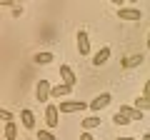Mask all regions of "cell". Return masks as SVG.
<instances>
[{
    "label": "cell",
    "mask_w": 150,
    "mask_h": 140,
    "mask_svg": "<svg viewBox=\"0 0 150 140\" xmlns=\"http://www.w3.org/2000/svg\"><path fill=\"white\" fill-rule=\"evenodd\" d=\"M60 78H63V83H68V85H73V88H75V83H78L75 70L68 68V65H60Z\"/></svg>",
    "instance_id": "obj_9"
},
{
    "label": "cell",
    "mask_w": 150,
    "mask_h": 140,
    "mask_svg": "<svg viewBox=\"0 0 150 140\" xmlns=\"http://www.w3.org/2000/svg\"><path fill=\"white\" fill-rule=\"evenodd\" d=\"M35 138L38 140H55V135L50 133L48 128H43V130H38V133H35Z\"/></svg>",
    "instance_id": "obj_18"
},
{
    "label": "cell",
    "mask_w": 150,
    "mask_h": 140,
    "mask_svg": "<svg viewBox=\"0 0 150 140\" xmlns=\"http://www.w3.org/2000/svg\"><path fill=\"white\" fill-rule=\"evenodd\" d=\"M20 123H23V128H25V130H35V113L25 108L20 113Z\"/></svg>",
    "instance_id": "obj_8"
},
{
    "label": "cell",
    "mask_w": 150,
    "mask_h": 140,
    "mask_svg": "<svg viewBox=\"0 0 150 140\" xmlns=\"http://www.w3.org/2000/svg\"><path fill=\"white\" fill-rule=\"evenodd\" d=\"M75 40H78V50H80V55H90V38H88L85 30H78Z\"/></svg>",
    "instance_id": "obj_5"
},
{
    "label": "cell",
    "mask_w": 150,
    "mask_h": 140,
    "mask_svg": "<svg viewBox=\"0 0 150 140\" xmlns=\"http://www.w3.org/2000/svg\"><path fill=\"white\" fill-rule=\"evenodd\" d=\"M118 18H120V20H133V23H138L140 18H143V13H140L138 8H118Z\"/></svg>",
    "instance_id": "obj_4"
},
{
    "label": "cell",
    "mask_w": 150,
    "mask_h": 140,
    "mask_svg": "<svg viewBox=\"0 0 150 140\" xmlns=\"http://www.w3.org/2000/svg\"><path fill=\"white\" fill-rule=\"evenodd\" d=\"M120 113L128 115L133 123H140V120H143V110H138L135 105H123V108H120Z\"/></svg>",
    "instance_id": "obj_7"
},
{
    "label": "cell",
    "mask_w": 150,
    "mask_h": 140,
    "mask_svg": "<svg viewBox=\"0 0 150 140\" xmlns=\"http://www.w3.org/2000/svg\"><path fill=\"white\" fill-rule=\"evenodd\" d=\"M0 118L5 120V123H10V120H13V115H10V113H8V110H3V113H0Z\"/></svg>",
    "instance_id": "obj_19"
},
{
    "label": "cell",
    "mask_w": 150,
    "mask_h": 140,
    "mask_svg": "<svg viewBox=\"0 0 150 140\" xmlns=\"http://www.w3.org/2000/svg\"><path fill=\"white\" fill-rule=\"evenodd\" d=\"M135 108L138 110H150V98H145V95L135 98Z\"/></svg>",
    "instance_id": "obj_15"
},
{
    "label": "cell",
    "mask_w": 150,
    "mask_h": 140,
    "mask_svg": "<svg viewBox=\"0 0 150 140\" xmlns=\"http://www.w3.org/2000/svg\"><path fill=\"white\" fill-rule=\"evenodd\" d=\"M50 63H55L53 53H35V65H50Z\"/></svg>",
    "instance_id": "obj_12"
},
{
    "label": "cell",
    "mask_w": 150,
    "mask_h": 140,
    "mask_svg": "<svg viewBox=\"0 0 150 140\" xmlns=\"http://www.w3.org/2000/svg\"><path fill=\"white\" fill-rule=\"evenodd\" d=\"M80 125H83V130H93V128H98V125H100V118H98V113H93L90 118H85Z\"/></svg>",
    "instance_id": "obj_13"
},
{
    "label": "cell",
    "mask_w": 150,
    "mask_h": 140,
    "mask_svg": "<svg viewBox=\"0 0 150 140\" xmlns=\"http://www.w3.org/2000/svg\"><path fill=\"white\" fill-rule=\"evenodd\" d=\"M148 48H150V33H148Z\"/></svg>",
    "instance_id": "obj_26"
},
{
    "label": "cell",
    "mask_w": 150,
    "mask_h": 140,
    "mask_svg": "<svg viewBox=\"0 0 150 140\" xmlns=\"http://www.w3.org/2000/svg\"><path fill=\"white\" fill-rule=\"evenodd\" d=\"M143 140H150V133H145V135H143Z\"/></svg>",
    "instance_id": "obj_24"
},
{
    "label": "cell",
    "mask_w": 150,
    "mask_h": 140,
    "mask_svg": "<svg viewBox=\"0 0 150 140\" xmlns=\"http://www.w3.org/2000/svg\"><path fill=\"white\" fill-rule=\"evenodd\" d=\"M70 90H73V85H68V83L53 85V93H50V98H65V95H70Z\"/></svg>",
    "instance_id": "obj_11"
},
{
    "label": "cell",
    "mask_w": 150,
    "mask_h": 140,
    "mask_svg": "<svg viewBox=\"0 0 150 140\" xmlns=\"http://www.w3.org/2000/svg\"><path fill=\"white\" fill-rule=\"evenodd\" d=\"M125 3H138V0H125Z\"/></svg>",
    "instance_id": "obj_27"
},
{
    "label": "cell",
    "mask_w": 150,
    "mask_h": 140,
    "mask_svg": "<svg viewBox=\"0 0 150 140\" xmlns=\"http://www.w3.org/2000/svg\"><path fill=\"white\" fill-rule=\"evenodd\" d=\"M140 63H143V58H140V55H135V58H125V60H123L125 68H138Z\"/></svg>",
    "instance_id": "obj_17"
},
{
    "label": "cell",
    "mask_w": 150,
    "mask_h": 140,
    "mask_svg": "<svg viewBox=\"0 0 150 140\" xmlns=\"http://www.w3.org/2000/svg\"><path fill=\"white\" fill-rule=\"evenodd\" d=\"M58 120H60V108L50 103L48 108H45V125H48V130L58 128Z\"/></svg>",
    "instance_id": "obj_1"
},
{
    "label": "cell",
    "mask_w": 150,
    "mask_h": 140,
    "mask_svg": "<svg viewBox=\"0 0 150 140\" xmlns=\"http://www.w3.org/2000/svg\"><path fill=\"white\" fill-rule=\"evenodd\" d=\"M28 140H38V138H28Z\"/></svg>",
    "instance_id": "obj_28"
},
{
    "label": "cell",
    "mask_w": 150,
    "mask_h": 140,
    "mask_svg": "<svg viewBox=\"0 0 150 140\" xmlns=\"http://www.w3.org/2000/svg\"><path fill=\"white\" fill-rule=\"evenodd\" d=\"M50 93H53V85H50L48 80H38L35 83V98H38V103H48Z\"/></svg>",
    "instance_id": "obj_2"
},
{
    "label": "cell",
    "mask_w": 150,
    "mask_h": 140,
    "mask_svg": "<svg viewBox=\"0 0 150 140\" xmlns=\"http://www.w3.org/2000/svg\"><path fill=\"white\" fill-rule=\"evenodd\" d=\"M80 140H95V138H93V135H90V130H83V135H80Z\"/></svg>",
    "instance_id": "obj_20"
},
{
    "label": "cell",
    "mask_w": 150,
    "mask_h": 140,
    "mask_svg": "<svg viewBox=\"0 0 150 140\" xmlns=\"http://www.w3.org/2000/svg\"><path fill=\"white\" fill-rule=\"evenodd\" d=\"M112 123H115V125H130V123H133V120H130L128 115L118 113V115H112Z\"/></svg>",
    "instance_id": "obj_16"
},
{
    "label": "cell",
    "mask_w": 150,
    "mask_h": 140,
    "mask_svg": "<svg viewBox=\"0 0 150 140\" xmlns=\"http://www.w3.org/2000/svg\"><path fill=\"white\" fill-rule=\"evenodd\" d=\"M143 95H145V98H150V80L143 85Z\"/></svg>",
    "instance_id": "obj_21"
},
{
    "label": "cell",
    "mask_w": 150,
    "mask_h": 140,
    "mask_svg": "<svg viewBox=\"0 0 150 140\" xmlns=\"http://www.w3.org/2000/svg\"><path fill=\"white\" fill-rule=\"evenodd\" d=\"M90 103H78V100H70V103H60L58 108L60 113H78V110H85Z\"/></svg>",
    "instance_id": "obj_6"
},
{
    "label": "cell",
    "mask_w": 150,
    "mask_h": 140,
    "mask_svg": "<svg viewBox=\"0 0 150 140\" xmlns=\"http://www.w3.org/2000/svg\"><path fill=\"white\" fill-rule=\"evenodd\" d=\"M18 3H25V0H18Z\"/></svg>",
    "instance_id": "obj_29"
},
{
    "label": "cell",
    "mask_w": 150,
    "mask_h": 140,
    "mask_svg": "<svg viewBox=\"0 0 150 140\" xmlns=\"http://www.w3.org/2000/svg\"><path fill=\"white\" fill-rule=\"evenodd\" d=\"M108 60H110V48H100V50L95 53V58H93V65L100 68V65H105Z\"/></svg>",
    "instance_id": "obj_10"
},
{
    "label": "cell",
    "mask_w": 150,
    "mask_h": 140,
    "mask_svg": "<svg viewBox=\"0 0 150 140\" xmlns=\"http://www.w3.org/2000/svg\"><path fill=\"white\" fill-rule=\"evenodd\" d=\"M110 100H112V95H110V93H100V95H98L95 100H90V105H88V110H93V113H98V110L108 108V105H110Z\"/></svg>",
    "instance_id": "obj_3"
},
{
    "label": "cell",
    "mask_w": 150,
    "mask_h": 140,
    "mask_svg": "<svg viewBox=\"0 0 150 140\" xmlns=\"http://www.w3.org/2000/svg\"><path fill=\"white\" fill-rule=\"evenodd\" d=\"M110 3H115L118 8H123V3H125V0H110Z\"/></svg>",
    "instance_id": "obj_23"
},
{
    "label": "cell",
    "mask_w": 150,
    "mask_h": 140,
    "mask_svg": "<svg viewBox=\"0 0 150 140\" xmlns=\"http://www.w3.org/2000/svg\"><path fill=\"white\" fill-rule=\"evenodd\" d=\"M115 140H135V138H115Z\"/></svg>",
    "instance_id": "obj_25"
},
{
    "label": "cell",
    "mask_w": 150,
    "mask_h": 140,
    "mask_svg": "<svg viewBox=\"0 0 150 140\" xmlns=\"http://www.w3.org/2000/svg\"><path fill=\"white\" fill-rule=\"evenodd\" d=\"M15 138H18V125L5 123V140H15Z\"/></svg>",
    "instance_id": "obj_14"
},
{
    "label": "cell",
    "mask_w": 150,
    "mask_h": 140,
    "mask_svg": "<svg viewBox=\"0 0 150 140\" xmlns=\"http://www.w3.org/2000/svg\"><path fill=\"white\" fill-rule=\"evenodd\" d=\"M18 0H0V5H5V8H10V5H15Z\"/></svg>",
    "instance_id": "obj_22"
}]
</instances>
